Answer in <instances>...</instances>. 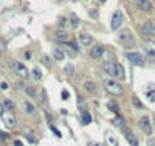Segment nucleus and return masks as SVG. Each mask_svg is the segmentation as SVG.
Wrapping results in <instances>:
<instances>
[{"instance_id":"a211bd4d","label":"nucleus","mask_w":155,"mask_h":146,"mask_svg":"<svg viewBox=\"0 0 155 146\" xmlns=\"http://www.w3.org/2000/svg\"><path fill=\"white\" fill-rule=\"evenodd\" d=\"M84 87H85V90H87L88 93H96V91H97V88H96V84L91 82V81H87Z\"/></svg>"},{"instance_id":"6ab92c4d","label":"nucleus","mask_w":155,"mask_h":146,"mask_svg":"<svg viewBox=\"0 0 155 146\" xmlns=\"http://www.w3.org/2000/svg\"><path fill=\"white\" fill-rule=\"evenodd\" d=\"M3 108H5V110H8V111H12L14 108H15V104L11 99H8V97H6V99L3 101Z\"/></svg>"},{"instance_id":"a878e982","label":"nucleus","mask_w":155,"mask_h":146,"mask_svg":"<svg viewBox=\"0 0 155 146\" xmlns=\"http://www.w3.org/2000/svg\"><path fill=\"white\" fill-rule=\"evenodd\" d=\"M24 107H26V111L29 113V114H32V113L35 111V107L30 104V102H24Z\"/></svg>"},{"instance_id":"cd10ccee","label":"nucleus","mask_w":155,"mask_h":146,"mask_svg":"<svg viewBox=\"0 0 155 146\" xmlns=\"http://www.w3.org/2000/svg\"><path fill=\"white\" fill-rule=\"evenodd\" d=\"M50 129H52V131H53V132H55V136H56L58 139H60V137H61V132H60V131H58V129H56L55 126H52V125H50Z\"/></svg>"},{"instance_id":"f704fd0d","label":"nucleus","mask_w":155,"mask_h":146,"mask_svg":"<svg viewBox=\"0 0 155 146\" xmlns=\"http://www.w3.org/2000/svg\"><path fill=\"white\" fill-rule=\"evenodd\" d=\"M3 110H5V108H3V104H0V116H3Z\"/></svg>"},{"instance_id":"9d476101","label":"nucleus","mask_w":155,"mask_h":146,"mask_svg":"<svg viewBox=\"0 0 155 146\" xmlns=\"http://www.w3.org/2000/svg\"><path fill=\"white\" fill-rule=\"evenodd\" d=\"M135 6L143 12H151L152 11V5L149 0H135Z\"/></svg>"},{"instance_id":"4468645a","label":"nucleus","mask_w":155,"mask_h":146,"mask_svg":"<svg viewBox=\"0 0 155 146\" xmlns=\"http://www.w3.org/2000/svg\"><path fill=\"white\" fill-rule=\"evenodd\" d=\"M125 137H126V140L132 146H138V142H137V139L134 137V134H132V132H129V131H126V129H125Z\"/></svg>"},{"instance_id":"423d86ee","label":"nucleus","mask_w":155,"mask_h":146,"mask_svg":"<svg viewBox=\"0 0 155 146\" xmlns=\"http://www.w3.org/2000/svg\"><path fill=\"white\" fill-rule=\"evenodd\" d=\"M126 58H128V61H129L131 64H134V66H143V56H141V53H138V52H126Z\"/></svg>"},{"instance_id":"393cba45","label":"nucleus","mask_w":155,"mask_h":146,"mask_svg":"<svg viewBox=\"0 0 155 146\" xmlns=\"http://www.w3.org/2000/svg\"><path fill=\"white\" fill-rule=\"evenodd\" d=\"M64 72H66V75H68V76H72L73 72H74V67L72 66V64H67L66 69H64Z\"/></svg>"},{"instance_id":"f8f14e48","label":"nucleus","mask_w":155,"mask_h":146,"mask_svg":"<svg viewBox=\"0 0 155 146\" xmlns=\"http://www.w3.org/2000/svg\"><path fill=\"white\" fill-rule=\"evenodd\" d=\"M104 52H105V49L102 46H94L91 50H90V56L94 58V59H97V58H100L104 55Z\"/></svg>"},{"instance_id":"c85d7f7f","label":"nucleus","mask_w":155,"mask_h":146,"mask_svg":"<svg viewBox=\"0 0 155 146\" xmlns=\"http://www.w3.org/2000/svg\"><path fill=\"white\" fill-rule=\"evenodd\" d=\"M26 93H28L29 96H34L35 91H34V88H32V87H26Z\"/></svg>"},{"instance_id":"f3484780","label":"nucleus","mask_w":155,"mask_h":146,"mask_svg":"<svg viewBox=\"0 0 155 146\" xmlns=\"http://www.w3.org/2000/svg\"><path fill=\"white\" fill-rule=\"evenodd\" d=\"M52 55H53V58H55L56 61H62L64 59V52L61 50V49H58V47L52 50Z\"/></svg>"},{"instance_id":"7c9ffc66","label":"nucleus","mask_w":155,"mask_h":146,"mask_svg":"<svg viewBox=\"0 0 155 146\" xmlns=\"http://www.w3.org/2000/svg\"><path fill=\"white\" fill-rule=\"evenodd\" d=\"M90 17L97 18V11H96V9H91V11H90Z\"/></svg>"},{"instance_id":"4be33fe9","label":"nucleus","mask_w":155,"mask_h":146,"mask_svg":"<svg viewBox=\"0 0 155 146\" xmlns=\"http://www.w3.org/2000/svg\"><path fill=\"white\" fill-rule=\"evenodd\" d=\"M106 107H108L113 113H119V105H117L114 101H108L106 102Z\"/></svg>"},{"instance_id":"5701e85b","label":"nucleus","mask_w":155,"mask_h":146,"mask_svg":"<svg viewBox=\"0 0 155 146\" xmlns=\"http://www.w3.org/2000/svg\"><path fill=\"white\" fill-rule=\"evenodd\" d=\"M32 76H34L37 81H40V79L43 78V73H41V70H40L38 67H35L34 70H32Z\"/></svg>"},{"instance_id":"1a4fd4ad","label":"nucleus","mask_w":155,"mask_h":146,"mask_svg":"<svg viewBox=\"0 0 155 146\" xmlns=\"http://www.w3.org/2000/svg\"><path fill=\"white\" fill-rule=\"evenodd\" d=\"M143 49H145L146 55L149 58L155 59V41H145L143 43Z\"/></svg>"},{"instance_id":"f257e3e1","label":"nucleus","mask_w":155,"mask_h":146,"mask_svg":"<svg viewBox=\"0 0 155 146\" xmlns=\"http://www.w3.org/2000/svg\"><path fill=\"white\" fill-rule=\"evenodd\" d=\"M102 69L106 72V75L111 78V79H119V81H123L125 79V70L120 64H116V62H104L102 64Z\"/></svg>"},{"instance_id":"ddd939ff","label":"nucleus","mask_w":155,"mask_h":146,"mask_svg":"<svg viewBox=\"0 0 155 146\" xmlns=\"http://www.w3.org/2000/svg\"><path fill=\"white\" fill-rule=\"evenodd\" d=\"M78 40H79V43H81L82 46H90L93 43V38H91L90 34H79Z\"/></svg>"},{"instance_id":"2eb2a0df","label":"nucleus","mask_w":155,"mask_h":146,"mask_svg":"<svg viewBox=\"0 0 155 146\" xmlns=\"http://www.w3.org/2000/svg\"><path fill=\"white\" fill-rule=\"evenodd\" d=\"M114 125H116V126H119L120 129H123V131L126 129V122H125V119H123V117H120V116H117V117L114 119Z\"/></svg>"},{"instance_id":"9b49d317","label":"nucleus","mask_w":155,"mask_h":146,"mask_svg":"<svg viewBox=\"0 0 155 146\" xmlns=\"http://www.w3.org/2000/svg\"><path fill=\"white\" fill-rule=\"evenodd\" d=\"M3 122H5V125H6V128H9V129H14L15 125H17V120H15L14 114H11V113L3 114Z\"/></svg>"},{"instance_id":"c756f323","label":"nucleus","mask_w":155,"mask_h":146,"mask_svg":"<svg viewBox=\"0 0 155 146\" xmlns=\"http://www.w3.org/2000/svg\"><path fill=\"white\" fill-rule=\"evenodd\" d=\"M61 96H62V99H64V101H67V99H68V91H67V90H62Z\"/></svg>"},{"instance_id":"39448f33","label":"nucleus","mask_w":155,"mask_h":146,"mask_svg":"<svg viewBox=\"0 0 155 146\" xmlns=\"http://www.w3.org/2000/svg\"><path fill=\"white\" fill-rule=\"evenodd\" d=\"M122 23H123V14H122V11H116L113 14V18H111V29L119 31Z\"/></svg>"},{"instance_id":"f03ea898","label":"nucleus","mask_w":155,"mask_h":146,"mask_svg":"<svg viewBox=\"0 0 155 146\" xmlns=\"http://www.w3.org/2000/svg\"><path fill=\"white\" fill-rule=\"evenodd\" d=\"M104 88L113 96H122L123 94V87L119 85V82L114 79H105L104 81Z\"/></svg>"},{"instance_id":"e433bc0d","label":"nucleus","mask_w":155,"mask_h":146,"mask_svg":"<svg viewBox=\"0 0 155 146\" xmlns=\"http://www.w3.org/2000/svg\"><path fill=\"white\" fill-rule=\"evenodd\" d=\"M149 146H155V142H152V140H151V142H149Z\"/></svg>"},{"instance_id":"6e6552de","label":"nucleus","mask_w":155,"mask_h":146,"mask_svg":"<svg viewBox=\"0 0 155 146\" xmlns=\"http://www.w3.org/2000/svg\"><path fill=\"white\" fill-rule=\"evenodd\" d=\"M140 128L143 129V132H145V134H148V136H151V134H152V125H151V122H149L148 116H143L140 119Z\"/></svg>"},{"instance_id":"72a5a7b5","label":"nucleus","mask_w":155,"mask_h":146,"mask_svg":"<svg viewBox=\"0 0 155 146\" xmlns=\"http://www.w3.org/2000/svg\"><path fill=\"white\" fill-rule=\"evenodd\" d=\"M14 145H15V146H23V143H21L20 140H15V143H14Z\"/></svg>"},{"instance_id":"c9c22d12","label":"nucleus","mask_w":155,"mask_h":146,"mask_svg":"<svg viewBox=\"0 0 155 146\" xmlns=\"http://www.w3.org/2000/svg\"><path fill=\"white\" fill-rule=\"evenodd\" d=\"M3 49H5V44H3L2 41H0V50H3Z\"/></svg>"},{"instance_id":"aec40b11","label":"nucleus","mask_w":155,"mask_h":146,"mask_svg":"<svg viewBox=\"0 0 155 146\" xmlns=\"http://www.w3.org/2000/svg\"><path fill=\"white\" fill-rule=\"evenodd\" d=\"M70 24H72L73 29H76L78 26H79V18H78V15L74 14V12L70 14Z\"/></svg>"},{"instance_id":"20e7f679","label":"nucleus","mask_w":155,"mask_h":146,"mask_svg":"<svg viewBox=\"0 0 155 146\" xmlns=\"http://www.w3.org/2000/svg\"><path fill=\"white\" fill-rule=\"evenodd\" d=\"M119 41L125 46H132L134 44V37H132L131 31H122L119 32Z\"/></svg>"},{"instance_id":"473e14b6","label":"nucleus","mask_w":155,"mask_h":146,"mask_svg":"<svg viewBox=\"0 0 155 146\" xmlns=\"http://www.w3.org/2000/svg\"><path fill=\"white\" fill-rule=\"evenodd\" d=\"M0 88H2V90H6V88H8V84H6V82H2V84H0Z\"/></svg>"},{"instance_id":"7ed1b4c3","label":"nucleus","mask_w":155,"mask_h":146,"mask_svg":"<svg viewBox=\"0 0 155 146\" xmlns=\"http://www.w3.org/2000/svg\"><path fill=\"white\" fill-rule=\"evenodd\" d=\"M9 64H11L12 70L18 75V76H21V78H28L29 73H28V69L24 67V64H21L20 61H15V59H12V61H11Z\"/></svg>"},{"instance_id":"b1692460","label":"nucleus","mask_w":155,"mask_h":146,"mask_svg":"<svg viewBox=\"0 0 155 146\" xmlns=\"http://www.w3.org/2000/svg\"><path fill=\"white\" fill-rule=\"evenodd\" d=\"M132 104H134V107L135 108H138V110H143V108H145V107H143V104H141V102L140 101H138V97H132Z\"/></svg>"},{"instance_id":"2f4dec72","label":"nucleus","mask_w":155,"mask_h":146,"mask_svg":"<svg viewBox=\"0 0 155 146\" xmlns=\"http://www.w3.org/2000/svg\"><path fill=\"white\" fill-rule=\"evenodd\" d=\"M58 21H60V26H61V28H64V26H66V18H64V17H60V18H58Z\"/></svg>"},{"instance_id":"dca6fc26","label":"nucleus","mask_w":155,"mask_h":146,"mask_svg":"<svg viewBox=\"0 0 155 146\" xmlns=\"http://www.w3.org/2000/svg\"><path fill=\"white\" fill-rule=\"evenodd\" d=\"M56 38L60 40V41H62V43H67V40H68V32H67V31H64V29L58 31Z\"/></svg>"},{"instance_id":"0eeeda50","label":"nucleus","mask_w":155,"mask_h":146,"mask_svg":"<svg viewBox=\"0 0 155 146\" xmlns=\"http://www.w3.org/2000/svg\"><path fill=\"white\" fill-rule=\"evenodd\" d=\"M140 31L145 37H152V35H155V23H152V21H145V23L141 24Z\"/></svg>"},{"instance_id":"bb28decb","label":"nucleus","mask_w":155,"mask_h":146,"mask_svg":"<svg viewBox=\"0 0 155 146\" xmlns=\"http://www.w3.org/2000/svg\"><path fill=\"white\" fill-rule=\"evenodd\" d=\"M148 97L151 101H155V87H152V88L148 90Z\"/></svg>"},{"instance_id":"412c9836","label":"nucleus","mask_w":155,"mask_h":146,"mask_svg":"<svg viewBox=\"0 0 155 146\" xmlns=\"http://www.w3.org/2000/svg\"><path fill=\"white\" fill-rule=\"evenodd\" d=\"M91 123V116L87 111H82V125H90Z\"/></svg>"},{"instance_id":"4c0bfd02","label":"nucleus","mask_w":155,"mask_h":146,"mask_svg":"<svg viewBox=\"0 0 155 146\" xmlns=\"http://www.w3.org/2000/svg\"><path fill=\"white\" fill-rule=\"evenodd\" d=\"M100 2H106V0H100Z\"/></svg>"}]
</instances>
